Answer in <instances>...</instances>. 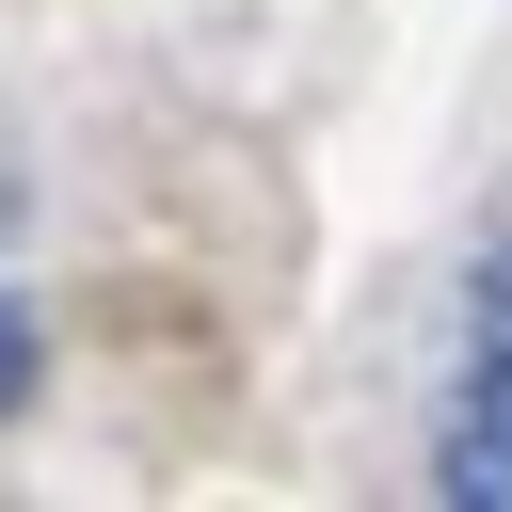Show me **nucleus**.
I'll return each instance as SVG.
<instances>
[{"instance_id": "obj_1", "label": "nucleus", "mask_w": 512, "mask_h": 512, "mask_svg": "<svg viewBox=\"0 0 512 512\" xmlns=\"http://www.w3.org/2000/svg\"><path fill=\"white\" fill-rule=\"evenodd\" d=\"M432 480L464 512H512V240L480 256V320H464V400L432 432Z\"/></svg>"}, {"instance_id": "obj_2", "label": "nucleus", "mask_w": 512, "mask_h": 512, "mask_svg": "<svg viewBox=\"0 0 512 512\" xmlns=\"http://www.w3.org/2000/svg\"><path fill=\"white\" fill-rule=\"evenodd\" d=\"M16 384H32V320L0 304V416H16Z\"/></svg>"}]
</instances>
